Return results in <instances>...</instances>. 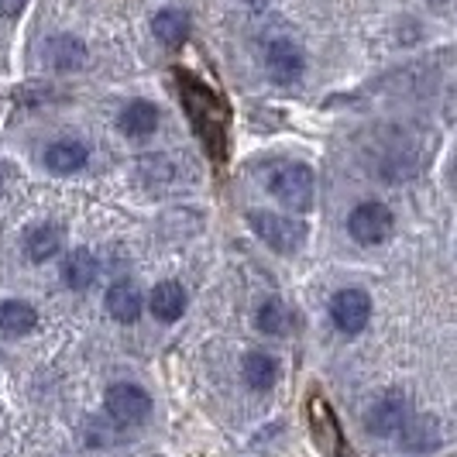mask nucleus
Instances as JSON below:
<instances>
[{
  "label": "nucleus",
  "mask_w": 457,
  "mask_h": 457,
  "mask_svg": "<svg viewBox=\"0 0 457 457\" xmlns=\"http://www.w3.org/2000/svg\"><path fill=\"white\" fill-rule=\"evenodd\" d=\"M148 306H152V313L159 317L162 323H172L179 320L186 313V289L179 282H162L155 286V293L148 299Z\"/></svg>",
  "instance_id": "19"
},
{
  "label": "nucleus",
  "mask_w": 457,
  "mask_h": 457,
  "mask_svg": "<svg viewBox=\"0 0 457 457\" xmlns=\"http://www.w3.org/2000/svg\"><path fill=\"white\" fill-rule=\"evenodd\" d=\"M265 69H269V76H272L275 83H282V87L296 83L299 76H303V69H306L303 48L296 42H289V38H275L265 48Z\"/></svg>",
  "instance_id": "8"
},
{
  "label": "nucleus",
  "mask_w": 457,
  "mask_h": 457,
  "mask_svg": "<svg viewBox=\"0 0 457 457\" xmlns=\"http://www.w3.org/2000/svg\"><path fill=\"white\" fill-rule=\"evenodd\" d=\"M248 4H252V7H265V0H248Z\"/></svg>",
  "instance_id": "22"
},
{
  "label": "nucleus",
  "mask_w": 457,
  "mask_h": 457,
  "mask_svg": "<svg viewBox=\"0 0 457 457\" xmlns=\"http://www.w3.org/2000/svg\"><path fill=\"white\" fill-rule=\"evenodd\" d=\"M399 436H403V447L412 451V454L436 451V444H440V430H436L434 416H410V420L403 423Z\"/></svg>",
  "instance_id": "11"
},
{
  "label": "nucleus",
  "mask_w": 457,
  "mask_h": 457,
  "mask_svg": "<svg viewBox=\"0 0 457 457\" xmlns=\"http://www.w3.org/2000/svg\"><path fill=\"white\" fill-rule=\"evenodd\" d=\"M59 248H62V230L55 228V224H38V228L28 230V237H24V254L35 265L52 262L59 254Z\"/></svg>",
  "instance_id": "15"
},
{
  "label": "nucleus",
  "mask_w": 457,
  "mask_h": 457,
  "mask_svg": "<svg viewBox=\"0 0 457 457\" xmlns=\"http://www.w3.org/2000/svg\"><path fill=\"white\" fill-rule=\"evenodd\" d=\"M410 420V403L403 392H386L365 416V427L371 436H392L403 430V423Z\"/></svg>",
  "instance_id": "7"
},
{
  "label": "nucleus",
  "mask_w": 457,
  "mask_h": 457,
  "mask_svg": "<svg viewBox=\"0 0 457 457\" xmlns=\"http://www.w3.org/2000/svg\"><path fill=\"white\" fill-rule=\"evenodd\" d=\"M117 128L128 137H152L159 128V107L152 100H131L117 117Z\"/></svg>",
  "instance_id": "10"
},
{
  "label": "nucleus",
  "mask_w": 457,
  "mask_h": 457,
  "mask_svg": "<svg viewBox=\"0 0 457 457\" xmlns=\"http://www.w3.org/2000/svg\"><path fill=\"white\" fill-rule=\"evenodd\" d=\"M107 412L111 420L120 423V427H137L152 416V395L141 389V386H131V382H117L107 389Z\"/></svg>",
  "instance_id": "5"
},
{
  "label": "nucleus",
  "mask_w": 457,
  "mask_h": 457,
  "mask_svg": "<svg viewBox=\"0 0 457 457\" xmlns=\"http://www.w3.org/2000/svg\"><path fill=\"white\" fill-rule=\"evenodd\" d=\"M179 93H183L186 114L193 120L200 141L206 145V152L213 159H224V152H228V137H224V131H228V111H224L220 96L210 87H204L200 79L186 76V72H179Z\"/></svg>",
  "instance_id": "1"
},
{
  "label": "nucleus",
  "mask_w": 457,
  "mask_h": 457,
  "mask_svg": "<svg viewBox=\"0 0 457 457\" xmlns=\"http://www.w3.org/2000/svg\"><path fill=\"white\" fill-rule=\"evenodd\" d=\"M392 228H395V217L386 204H361L347 217V234L358 245H382L392 237Z\"/></svg>",
  "instance_id": "4"
},
{
  "label": "nucleus",
  "mask_w": 457,
  "mask_h": 457,
  "mask_svg": "<svg viewBox=\"0 0 457 457\" xmlns=\"http://www.w3.org/2000/svg\"><path fill=\"white\" fill-rule=\"evenodd\" d=\"M28 0H0V18H18Z\"/></svg>",
  "instance_id": "21"
},
{
  "label": "nucleus",
  "mask_w": 457,
  "mask_h": 457,
  "mask_svg": "<svg viewBox=\"0 0 457 457\" xmlns=\"http://www.w3.org/2000/svg\"><path fill=\"white\" fill-rule=\"evenodd\" d=\"M330 320L347 337L361 334L368 320H371V299H368L365 289H341V293H334V299H330Z\"/></svg>",
  "instance_id": "6"
},
{
  "label": "nucleus",
  "mask_w": 457,
  "mask_h": 457,
  "mask_svg": "<svg viewBox=\"0 0 457 457\" xmlns=\"http://www.w3.org/2000/svg\"><path fill=\"white\" fill-rule=\"evenodd\" d=\"M265 186L278 204L286 210H296V213H306L313 206V172L310 165L293 159H282L269 165V176H265Z\"/></svg>",
  "instance_id": "2"
},
{
  "label": "nucleus",
  "mask_w": 457,
  "mask_h": 457,
  "mask_svg": "<svg viewBox=\"0 0 457 457\" xmlns=\"http://www.w3.org/2000/svg\"><path fill=\"white\" fill-rule=\"evenodd\" d=\"M152 31L162 46L179 48L189 38V14L179 11V7H162L159 14L152 18Z\"/></svg>",
  "instance_id": "13"
},
{
  "label": "nucleus",
  "mask_w": 457,
  "mask_h": 457,
  "mask_svg": "<svg viewBox=\"0 0 457 457\" xmlns=\"http://www.w3.org/2000/svg\"><path fill=\"white\" fill-rule=\"evenodd\" d=\"M245 386L254 392H269L278 382V361H275L272 354H265V351H252V354H245Z\"/></svg>",
  "instance_id": "16"
},
{
  "label": "nucleus",
  "mask_w": 457,
  "mask_h": 457,
  "mask_svg": "<svg viewBox=\"0 0 457 457\" xmlns=\"http://www.w3.org/2000/svg\"><path fill=\"white\" fill-rule=\"evenodd\" d=\"M107 313L117 323H135L141 317V293L135 289V282H114L107 289Z\"/></svg>",
  "instance_id": "17"
},
{
  "label": "nucleus",
  "mask_w": 457,
  "mask_h": 457,
  "mask_svg": "<svg viewBox=\"0 0 457 457\" xmlns=\"http://www.w3.org/2000/svg\"><path fill=\"white\" fill-rule=\"evenodd\" d=\"M38 327V313L31 303H21V299H7L0 303V334L4 337H24Z\"/></svg>",
  "instance_id": "12"
},
{
  "label": "nucleus",
  "mask_w": 457,
  "mask_h": 457,
  "mask_svg": "<svg viewBox=\"0 0 457 457\" xmlns=\"http://www.w3.org/2000/svg\"><path fill=\"white\" fill-rule=\"evenodd\" d=\"M90 159L87 145L83 141H72V137H62V141H52L46 148V169L48 172H59V176H72L79 172Z\"/></svg>",
  "instance_id": "9"
},
{
  "label": "nucleus",
  "mask_w": 457,
  "mask_h": 457,
  "mask_svg": "<svg viewBox=\"0 0 457 457\" xmlns=\"http://www.w3.org/2000/svg\"><path fill=\"white\" fill-rule=\"evenodd\" d=\"M96 275H100V265H96V258L90 252L76 248V252L66 254V262H62V282H66L69 289H76V293L90 289L93 282H96Z\"/></svg>",
  "instance_id": "14"
},
{
  "label": "nucleus",
  "mask_w": 457,
  "mask_h": 457,
  "mask_svg": "<svg viewBox=\"0 0 457 457\" xmlns=\"http://www.w3.org/2000/svg\"><path fill=\"white\" fill-rule=\"evenodd\" d=\"M46 59L52 62V69L72 72V69H79L87 62V46L79 38H72V35H55L46 48Z\"/></svg>",
  "instance_id": "18"
},
{
  "label": "nucleus",
  "mask_w": 457,
  "mask_h": 457,
  "mask_svg": "<svg viewBox=\"0 0 457 457\" xmlns=\"http://www.w3.org/2000/svg\"><path fill=\"white\" fill-rule=\"evenodd\" d=\"M258 330L262 334H272V337H282V334H289L293 330V313L286 310V303L282 299H265L262 306H258Z\"/></svg>",
  "instance_id": "20"
},
{
  "label": "nucleus",
  "mask_w": 457,
  "mask_h": 457,
  "mask_svg": "<svg viewBox=\"0 0 457 457\" xmlns=\"http://www.w3.org/2000/svg\"><path fill=\"white\" fill-rule=\"evenodd\" d=\"M248 228L254 230V237H262L278 254L299 252V245L306 241V224L303 220L286 217V213H272V210H252Z\"/></svg>",
  "instance_id": "3"
}]
</instances>
